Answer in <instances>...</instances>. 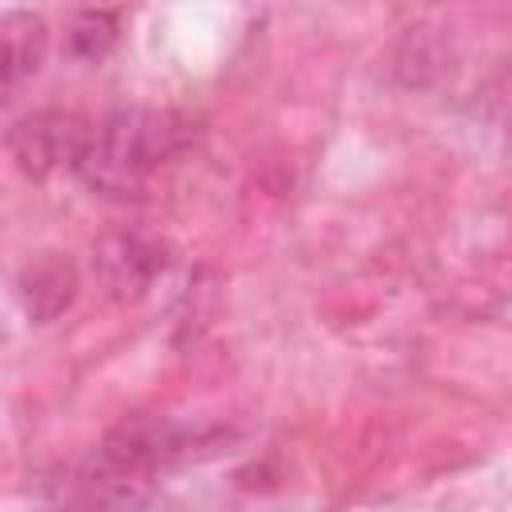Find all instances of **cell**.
Wrapping results in <instances>:
<instances>
[{
	"label": "cell",
	"mask_w": 512,
	"mask_h": 512,
	"mask_svg": "<svg viewBox=\"0 0 512 512\" xmlns=\"http://www.w3.org/2000/svg\"><path fill=\"white\" fill-rule=\"evenodd\" d=\"M164 264V248L140 232H108L96 240V272L116 300H140Z\"/></svg>",
	"instance_id": "277c9868"
},
{
	"label": "cell",
	"mask_w": 512,
	"mask_h": 512,
	"mask_svg": "<svg viewBox=\"0 0 512 512\" xmlns=\"http://www.w3.org/2000/svg\"><path fill=\"white\" fill-rule=\"evenodd\" d=\"M76 288H80V276L64 252H40L16 276V300L32 324H52L60 312H68L76 300Z\"/></svg>",
	"instance_id": "5b68a950"
},
{
	"label": "cell",
	"mask_w": 512,
	"mask_h": 512,
	"mask_svg": "<svg viewBox=\"0 0 512 512\" xmlns=\"http://www.w3.org/2000/svg\"><path fill=\"white\" fill-rule=\"evenodd\" d=\"M192 140V124L172 108H120L88 128L72 172L92 196L128 204L144 200L168 160Z\"/></svg>",
	"instance_id": "6da1fadb"
},
{
	"label": "cell",
	"mask_w": 512,
	"mask_h": 512,
	"mask_svg": "<svg viewBox=\"0 0 512 512\" xmlns=\"http://www.w3.org/2000/svg\"><path fill=\"white\" fill-rule=\"evenodd\" d=\"M120 40V12L108 8H84L64 28V52L80 64H100Z\"/></svg>",
	"instance_id": "52a82bcc"
},
{
	"label": "cell",
	"mask_w": 512,
	"mask_h": 512,
	"mask_svg": "<svg viewBox=\"0 0 512 512\" xmlns=\"http://www.w3.org/2000/svg\"><path fill=\"white\" fill-rule=\"evenodd\" d=\"M84 136H88L84 120L72 112H32L8 132V152L24 176L44 180L56 168L76 164Z\"/></svg>",
	"instance_id": "3957f363"
},
{
	"label": "cell",
	"mask_w": 512,
	"mask_h": 512,
	"mask_svg": "<svg viewBox=\"0 0 512 512\" xmlns=\"http://www.w3.org/2000/svg\"><path fill=\"white\" fill-rule=\"evenodd\" d=\"M152 484L156 480L116 464L96 448L92 456L60 468V476L48 480V492L64 512H132L152 496Z\"/></svg>",
	"instance_id": "7a4b0ae2"
},
{
	"label": "cell",
	"mask_w": 512,
	"mask_h": 512,
	"mask_svg": "<svg viewBox=\"0 0 512 512\" xmlns=\"http://www.w3.org/2000/svg\"><path fill=\"white\" fill-rule=\"evenodd\" d=\"M48 56V24L36 12H0V104L40 72Z\"/></svg>",
	"instance_id": "8992f818"
}]
</instances>
